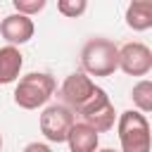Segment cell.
<instances>
[{"label": "cell", "instance_id": "5bb4252c", "mask_svg": "<svg viewBox=\"0 0 152 152\" xmlns=\"http://www.w3.org/2000/svg\"><path fill=\"white\" fill-rule=\"evenodd\" d=\"M21 152H52V150H50L45 142H28Z\"/></svg>", "mask_w": 152, "mask_h": 152}, {"label": "cell", "instance_id": "52a82bcc", "mask_svg": "<svg viewBox=\"0 0 152 152\" xmlns=\"http://www.w3.org/2000/svg\"><path fill=\"white\" fill-rule=\"evenodd\" d=\"M0 33H2V38L7 40V45L17 48V45H24V43H28V40L33 38L36 24H33L31 17H24V14L12 12V14H7L5 19H0Z\"/></svg>", "mask_w": 152, "mask_h": 152}, {"label": "cell", "instance_id": "6da1fadb", "mask_svg": "<svg viewBox=\"0 0 152 152\" xmlns=\"http://www.w3.org/2000/svg\"><path fill=\"white\" fill-rule=\"evenodd\" d=\"M59 93H62L64 107H69L71 112L81 114L83 119L112 104L109 95H107L100 86H95L93 78L86 76L83 71H74V74H69V76L64 78Z\"/></svg>", "mask_w": 152, "mask_h": 152}, {"label": "cell", "instance_id": "4fadbf2b", "mask_svg": "<svg viewBox=\"0 0 152 152\" xmlns=\"http://www.w3.org/2000/svg\"><path fill=\"white\" fill-rule=\"evenodd\" d=\"M12 5H14V12L24 17H33L45 10V0H12Z\"/></svg>", "mask_w": 152, "mask_h": 152}, {"label": "cell", "instance_id": "ba28073f", "mask_svg": "<svg viewBox=\"0 0 152 152\" xmlns=\"http://www.w3.org/2000/svg\"><path fill=\"white\" fill-rule=\"evenodd\" d=\"M69 152H95L100 145V135L83 121H76L66 135Z\"/></svg>", "mask_w": 152, "mask_h": 152}, {"label": "cell", "instance_id": "5b68a950", "mask_svg": "<svg viewBox=\"0 0 152 152\" xmlns=\"http://www.w3.org/2000/svg\"><path fill=\"white\" fill-rule=\"evenodd\" d=\"M74 124H76V114L64 104H48L38 119L40 133L50 142H66V135Z\"/></svg>", "mask_w": 152, "mask_h": 152}, {"label": "cell", "instance_id": "7a4b0ae2", "mask_svg": "<svg viewBox=\"0 0 152 152\" xmlns=\"http://www.w3.org/2000/svg\"><path fill=\"white\" fill-rule=\"evenodd\" d=\"M81 64L86 76H112L119 69V48L109 38H90L81 48Z\"/></svg>", "mask_w": 152, "mask_h": 152}, {"label": "cell", "instance_id": "9a60e30c", "mask_svg": "<svg viewBox=\"0 0 152 152\" xmlns=\"http://www.w3.org/2000/svg\"><path fill=\"white\" fill-rule=\"evenodd\" d=\"M95 152H116V150H112V147H104V150H95Z\"/></svg>", "mask_w": 152, "mask_h": 152}, {"label": "cell", "instance_id": "3957f363", "mask_svg": "<svg viewBox=\"0 0 152 152\" xmlns=\"http://www.w3.org/2000/svg\"><path fill=\"white\" fill-rule=\"evenodd\" d=\"M116 135L121 142V152H150V121L145 114L135 109H126L116 114Z\"/></svg>", "mask_w": 152, "mask_h": 152}, {"label": "cell", "instance_id": "8fae6325", "mask_svg": "<svg viewBox=\"0 0 152 152\" xmlns=\"http://www.w3.org/2000/svg\"><path fill=\"white\" fill-rule=\"evenodd\" d=\"M131 97H133V104H135V112L140 114H147L152 112V83L147 78L138 81L131 90Z\"/></svg>", "mask_w": 152, "mask_h": 152}, {"label": "cell", "instance_id": "7c38bea8", "mask_svg": "<svg viewBox=\"0 0 152 152\" xmlns=\"http://www.w3.org/2000/svg\"><path fill=\"white\" fill-rule=\"evenodd\" d=\"M86 10H88V2H86V0H57V12H59L62 17L76 19V17H81Z\"/></svg>", "mask_w": 152, "mask_h": 152}, {"label": "cell", "instance_id": "30bf717a", "mask_svg": "<svg viewBox=\"0 0 152 152\" xmlns=\"http://www.w3.org/2000/svg\"><path fill=\"white\" fill-rule=\"evenodd\" d=\"M126 24L133 31L152 28V0H133L126 7Z\"/></svg>", "mask_w": 152, "mask_h": 152}, {"label": "cell", "instance_id": "277c9868", "mask_svg": "<svg viewBox=\"0 0 152 152\" xmlns=\"http://www.w3.org/2000/svg\"><path fill=\"white\" fill-rule=\"evenodd\" d=\"M57 83L50 74L45 71H31L26 76H21L17 81L14 88V104L21 109H38L43 104H48V100L52 97Z\"/></svg>", "mask_w": 152, "mask_h": 152}, {"label": "cell", "instance_id": "2e32d148", "mask_svg": "<svg viewBox=\"0 0 152 152\" xmlns=\"http://www.w3.org/2000/svg\"><path fill=\"white\" fill-rule=\"evenodd\" d=\"M0 152H2V133H0Z\"/></svg>", "mask_w": 152, "mask_h": 152}, {"label": "cell", "instance_id": "9c48e42d", "mask_svg": "<svg viewBox=\"0 0 152 152\" xmlns=\"http://www.w3.org/2000/svg\"><path fill=\"white\" fill-rule=\"evenodd\" d=\"M21 66H24V55L19 52V48L12 45L0 48V86L14 83L21 74Z\"/></svg>", "mask_w": 152, "mask_h": 152}, {"label": "cell", "instance_id": "8992f818", "mask_svg": "<svg viewBox=\"0 0 152 152\" xmlns=\"http://www.w3.org/2000/svg\"><path fill=\"white\" fill-rule=\"evenodd\" d=\"M119 69L128 76H147L152 71V50L140 43H126L119 48Z\"/></svg>", "mask_w": 152, "mask_h": 152}]
</instances>
